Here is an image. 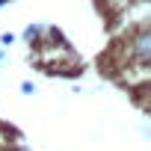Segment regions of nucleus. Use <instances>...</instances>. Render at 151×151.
<instances>
[{
  "mask_svg": "<svg viewBox=\"0 0 151 151\" xmlns=\"http://www.w3.org/2000/svg\"><path fill=\"white\" fill-rule=\"evenodd\" d=\"M15 33H3V36H0V47H9V45H15Z\"/></svg>",
  "mask_w": 151,
  "mask_h": 151,
  "instance_id": "nucleus-3",
  "label": "nucleus"
},
{
  "mask_svg": "<svg viewBox=\"0 0 151 151\" xmlns=\"http://www.w3.org/2000/svg\"><path fill=\"white\" fill-rule=\"evenodd\" d=\"M0 62H3V47H0Z\"/></svg>",
  "mask_w": 151,
  "mask_h": 151,
  "instance_id": "nucleus-5",
  "label": "nucleus"
},
{
  "mask_svg": "<svg viewBox=\"0 0 151 151\" xmlns=\"http://www.w3.org/2000/svg\"><path fill=\"white\" fill-rule=\"evenodd\" d=\"M42 33H45V27H39V24H30V27H27V30H24V39H27V42H30V45H36V42H39V36H42Z\"/></svg>",
  "mask_w": 151,
  "mask_h": 151,
  "instance_id": "nucleus-2",
  "label": "nucleus"
},
{
  "mask_svg": "<svg viewBox=\"0 0 151 151\" xmlns=\"http://www.w3.org/2000/svg\"><path fill=\"white\" fill-rule=\"evenodd\" d=\"M21 95H36V83L33 80H24L21 83Z\"/></svg>",
  "mask_w": 151,
  "mask_h": 151,
  "instance_id": "nucleus-4",
  "label": "nucleus"
},
{
  "mask_svg": "<svg viewBox=\"0 0 151 151\" xmlns=\"http://www.w3.org/2000/svg\"><path fill=\"white\" fill-rule=\"evenodd\" d=\"M148 62H151V30L142 24L139 30L127 33V39H124V65L148 71Z\"/></svg>",
  "mask_w": 151,
  "mask_h": 151,
  "instance_id": "nucleus-1",
  "label": "nucleus"
}]
</instances>
